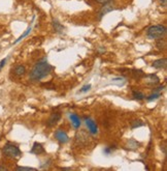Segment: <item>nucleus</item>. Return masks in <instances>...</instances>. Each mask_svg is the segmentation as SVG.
Listing matches in <instances>:
<instances>
[{
  "label": "nucleus",
  "mask_w": 167,
  "mask_h": 171,
  "mask_svg": "<svg viewBox=\"0 0 167 171\" xmlns=\"http://www.w3.org/2000/svg\"><path fill=\"white\" fill-rule=\"evenodd\" d=\"M53 69V66L47 60H40L33 66L32 71L29 74V79L32 81H39L46 78Z\"/></svg>",
  "instance_id": "1"
},
{
  "label": "nucleus",
  "mask_w": 167,
  "mask_h": 171,
  "mask_svg": "<svg viewBox=\"0 0 167 171\" xmlns=\"http://www.w3.org/2000/svg\"><path fill=\"white\" fill-rule=\"evenodd\" d=\"M166 31L167 29L164 25H153L146 30V35L152 40L163 39L166 35Z\"/></svg>",
  "instance_id": "2"
},
{
  "label": "nucleus",
  "mask_w": 167,
  "mask_h": 171,
  "mask_svg": "<svg viewBox=\"0 0 167 171\" xmlns=\"http://www.w3.org/2000/svg\"><path fill=\"white\" fill-rule=\"evenodd\" d=\"M2 154L4 155L7 158H19V157L22 156V152L20 150V148L18 147L16 144H13L10 142L5 143V145L2 148Z\"/></svg>",
  "instance_id": "3"
},
{
  "label": "nucleus",
  "mask_w": 167,
  "mask_h": 171,
  "mask_svg": "<svg viewBox=\"0 0 167 171\" xmlns=\"http://www.w3.org/2000/svg\"><path fill=\"white\" fill-rule=\"evenodd\" d=\"M85 122L87 125L88 130H89L90 134L92 135H96L98 133V127H97V123L90 117H85Z\"/></svg>",
  "instance_id": "4"
},
{
  "label": "nucleus",
  "mask_w": 167,
  "mask_h": 171,
  "mask_svg": "<svg viewBox=\"0 0 167 171\" xmlns=\"http://www.w3.org/2000/svg\"><path fill=\"white\" fill-rule=\"evenodd\" d=\"M55 138L58 140V142L62 143V144L67 143L69 141L68 135H67V133L65 131H63V130H57V131L55 132Z\"/></svg>",
  "instance_id": "5"
},
{
  "label": "nucleus",
  "mask_w": 167,
  "mask_h": 171,
  "mask_svg": "<svg viewBox=\"0 0 167 171\" xmlns=\"http://www.w3.org/2000/svg\"><path fill=\"white\" fill-rule=\"evenodd\" d=\"M144 82L148 85H152V86H155V85H158L160 83V79L157 75L155 74H150V75H144L143 77Z\"/></svg>",
  "instance_id": "6"
},
{
  "label": "nucleus",
  "mask_w": 167,
  "mask_h": 171,
  "mask_svg": "<svg viewBox=\"0 0 167 171\" xmlns=\"http://www.w3.org/2000/svg\"><path fill=\"white\" fill-rule=\"evenodd\" d=\"M115 8L116 7H115L114 2L109 1V2H107V3H104L102 6V8L100 10V12H99V18H102L103 16L106 15V13H110L112 10H114Z\"/></svg>",
  "instance_id": "7"
},
{
  "label": "nucleus",
  "mask_w": 167,
  "mask_h": 171,
  "mask_svg": "<svg viewBox=\"0 0 167 171\" xmlns=\"http://www.w3.org/2000/svg\"><path fill=\"white\" fill-rule=\"evenodd\" d=\"M60 119H61V114L60 113H58V112L52 113L51 116H50V118L48 119V121H47V127L48 128L54 127V125H56L58 122H59Z\"/></svg>",
  "instance_id": "8"
},
{
  "label": "nucleus",
  "mask_w": 167,
  "mask_h": 171,
  "mask_svg": "<svg viewBox=\"0 0 167 171\" xmlns=\"http://www.w3.org/2000/svg\"><path fill=\"white\" fill-rule=\"evenodd\" d=\"M30 152L33 155H36V156H39V155H41V154H44V152H46V149H44V145H42L41 143L34 142V144H33L32 148H31Z\"/></svg>",
  "instance_id": "9"
},
{
  "label": "nucleus",
  "mask_w": 167,
  "mask_h": 171,
  "mask_svg": "<svg viewBox=\"0 0 167 171\" xmlns=\"http://www.w3.org/2000/svg\"><path fill=\"white\" fill-rule=\"evenodd\" d=\"M166 64H167L166 58H160V59H157L153 62L152 66L157 69H166Z\"/></svg>",
  "instance_id": "10"
},
{
  "label": "nucleus",
  "mask_w": 167,
  "mask_h": 171,
  "mask_svg": "<svg viewBox=\"0 0 167 171\" xmlns=\"http://www.w3.org/2000/svg\"><path fill=\"white\" fill-rule=\"evenodd\" d=\"M69 118H70L72 125H73L75 129H78L81 123H82L81 122V118L78 117V115H76V114H74V113H71V114H69Z\"/></svg>",
  "instance_id": "11"
},
{
  "label": "nucleus",
  "mask_w": 167,
  "mask_h": 171,
  "mask_svg": "<svg viewBox=\"0 0 167 171\" xmlns=\"http://www.w3.org/2000/svg\"><path fill=\"white\" fill-rule=\"evenodd\" d=\"M13 74H15L16 76H18V77L24 76L25 74H26V67L22 66V64H19V66H15V69H13Z\"/></svg>",
  "instance_id": "12"
},
{
  "label": "nucleus",
  "mask_w": 167,
  "mask_h": 171,
  "mask_svg": "<svg viewBox=\"0 0 167 171\" xmlns=\"http://www.w3.org/2000/svg\"><path fill=\"white\" fill-rule=\"evenodd\" d=\"M139 146H140V143L135 139H129L127 141V144H126V147L129 148V149H137Z\"/></svg>",
  "instance_id": "13"
},
{
  "label": "nucleus",
  "mask_w": 167,
  "mask_h": 171,
  "mask_svg": "<svg viewBox=\"0 0 167 171\" xmlns=\"http://www.w3.org/2000/svg\"><path fill=\"white\" fill-rule=\"evenodd\" d=\"M131 72V76L133 78H135V79H141V78L144 77V73L141 69H132Z\"/></svg>",
  "instance_id": "14"
},
{
  "label": "nucleus",
  "mask_w": 167,
  "mask_h": 171,
  "mask_svg": "<svg viewBox=\"0 0 167 171\" xmlns=\"http://www.w3.org/2000/svg\"><path fill=\"white\" fill-rule=\"evenodd\" d=\"M53 27H54L55 32H57V33H60L64 30V26H63L62 24H60L57 20H53Z\"/></svg>",
  "instance_id": "15"
},
{
  "label": "nucleus",
  "mask_w": 167,
  "mask_h": 171,
  "mask_svg": "<svg viewBox=\"0 0 167 171\" xmlns=\"http://www.w3.org/2000/svg\"><path fill=\"white\" fill-rule=\"evenodd\" d=\"M31 30H32V28H31V26H29L28 28H27V30L25 31V32L23 33V34H22V35H20V37H18V40H15V42H13V45H16V44H18V43H19V42H21V40H23L24 37H26L27 35H28L29 33L31 32Z\"/></svg>",
  "instance_id": "16"
},
{
  "label": "nucleus",
  "mask_w": 167,
  "mask_h": 171,
  "mask_svg": "<svg viewBox=\"0 0 167 171\" xmlns=\"http://www.w3.org/2000/svg\"><path fill=\"white\" fill-rule=\"evenodd\" d=\"M116 149H117V147L115 145L107 146V147H105L104 149H103V154H104L105 156H110V155H112Z\"/></svg>",
  "instance_id": "17"
},
{
  "label": "nucleus",
  "mask_w": 167,
  "mask_h": 171,
  "mask_svg": "<svg viewBox=\"0 0 167 171\" xmlns=\"http://www.w3.org/2000/svg\"><path fill=\"white\" fill-rule=\"evenodd\" d=\"M132 96H133V98H134L135 100H138V101H141V100H143V99L146 98L143 92L136 91V90H134V91L132 92Z\"/></svg>",
  "instance_id": "18"
},
{
  "label": "nucleus",
  "mask_w": 167,
  "mask_h": 171,
  "mask_svg": "<svg viewBox=\"0 0 167 171\" xmlns=\"http://www.w3.org/2000/svg\"><path fill=\"white\" fill-rule=\"evenodd\" d=\"M143 125H144V123L141 120H139V119H135V120H133L132 122H131V129L140 128V127H143Z\"/></svg>",
  "instance_id": "19"
},
{
  "label": "nucleus",
  "mask_w": 167,
  "mask_h": 171,
  "mask_svg": "<svg viewBox=\"0 0 167 171\" xmlns=\"http://www.w3.org/2000/svg\"><path fill=\"white\" fill-rule=\"evenodd\" d=\"M166 47V42L165 40H162V39H158V42H157V48L159 50H164Z\"/></svg>",
  "instance_id": "20"
},
{
  "label": "nucleus",
  "mask_w": 167,
  "mask_h": 171,
  "mask_svg": "<svg viewBox=\"0 0 167 171\" xmlns=\"http://www.w3.org/2000/svg\"><path fill=\"white\" fill-rule=\"evenodd\" d=\"M160 96H161V93H159V92H154V93H152L151 96H149L148 98H146V100H148L149 102H152V101H155L157 100V99H159Z\"/></svg>",
  "instance_id": "21"
},
{
  "label": "nucleus",
  "mask_w": 167,
  "mask_h": 171,
  "mask_svg": "<svg viewBox=\"0 0 167 171\" xmlns=\"http://www.w3.org/2000/svg\"><path fill=\"white\" fill-rule=\"evenodd\" d=\"M51 164H52V160L49 159L48 161H46L44 163L40 164V168H42V169H44V168H49L50 166H51Z\"/></svg>",
  "instance_id": "22"
},
{
  "label": "nucleus",
  "mask_w": 167,
  "mask_h": 171,
  "mask_svg": "<svg viewBox=\"0 0 167 171\" xmlns=\"http://www.w3.org/2000/svg\"><path fill=\"white\" fill-rule=\"evenodd\" d=\"M16 170H33L35 171L36 168H33V167H24V166H18V167H16Z\"/></svg>",
  "instance_id": "23"
},
{
  "label": "nucleus",
  "mask_w": 167,
  "mask_h": 171,
  "mask_svg": "<svg viewBox=\"0 0 167 171\" xmlns=\"http://www.w3.org/2000/svg\"><path fill=\"white\" fill-rule=\"evenodd\" d=\"M90 89H91V85H90V84L85 85V86H84L82 89H80V91H78V93H83V92H87V91H89Z\"/></svg>",
  "instance_id": "24"
},
{
  "label": "nucleus",
  "mask_w": 167,
  "mask_h": 171,
  "mask_svg": "<svg viewBox=\"0 0 167 171\" xmlns=\"http://www.w3.org/2000/svg\"><path fill=\"white\" fill-rule=\"evenodd\" d=\"M6 61H7V58H3V59H2L1 61H0V69H1L4 66H5Z\"/></svg>",
  "instance_id": "25"
},
{
  "label": "nucleus",
  "mask_w": 167,
  "mask_h": 171,
  "mask_svg": "<svg viewBox=\"0 0 167 171\" xmlns=\"http://www.w3.org/2000/svg\"><path fill=\"white\" fill-rule=\"evenodd\" d=\"M161 150H162V152H163V154L166 156L167 152H166V143H165V142L163 143V145H161Z\"/></svg>",
  "instance_id": "26"
},
{
  "label": "nucleus",
  "mask_w": 167,
  "mask_h": 171,
  "mask_svg": "<svg viewBox=\"0 0 167 171\" xmlns=\"http://www.w3.org/2000/svg\"><path fill=\"white\" fill-rule=\"evenodd\" d=\"M164 88H165V86H159V87H157V88L154 89V92H160V91L163 90Z\"/></svg>",
  "instance_id": "27"
},
{
  "label": "nucleus",
  "mask_w": 167,
  "mask_h": 171,
  "mask_svg": "<svg viewBox=\"0 0 167 171\" xmlns=\"http://www.w3.org/2000/svg\"><path fill=\"white\" fill-rule=\"evenodd\" d=\"M112 1V0H96L97 3H100V4H104V3H107V2Z\"/></svg>",
  "instance_id": "28"
},
{
  "label": "nucleus",
  "mask_w": 167,
  "mask_h": 171,
  "mask_svg": "<svg viewBox=\"0 0 167 171\" xmlns=\"http://www.w3.org/2000/svg\"><path fill=\"white\" fill-rule=\"evenodd\" d=\"M160 3L163 7H166L167 6V0H160Z\"/></svg>",
  "instance_id": "29"
},
{
  "label": "nucleus",
  "mask_w": 167,
  "mask_h": 171,
  "mask_svg": "<svg viewBox=\"0 0 167 171\" xmlns=\"http://www.w3.org/2000/svg\"><path fill=\"white\" fill-rule=\"evenodd\" d=\"M98 52L104 53L105 52V48H103V47H99V48H98Z\"/></svg>",
  "instance_id": "30"
},
{
  "label": "nucleus",
  "mask_w": 167,
  "mask_h": 171,
  "mask_svg": "<svg viewBox=\"0 0 167 171\" xmlns=\"http://www.w3.org/2000/svg\"><path fill=\"white\" fill-rule=\"evenodd\" d=\"M0 170H4V171H5V170H8V169L6 167H4V166H0Z\"/></svg>",
  "instance_id": "31"
},
{
  "label": "nucleus",
  "mask_w": 167,
  "mask_h": 171,
  "mask_svg": "<svg viewBox=\"0 0 167 171\" xmlns=\"http://www.w3.org/2000/svg\"><path fill=\"white\" fill-rule=\"evenodd\" d=\"M62 170H71V168H61Z\"/></svg>",
  "instance_id": "32"
}]
</instances>
